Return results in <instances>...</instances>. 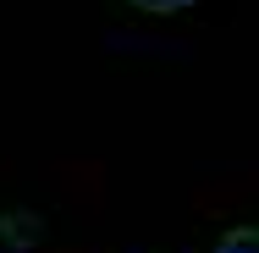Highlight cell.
<instances>
[{
	"mask_svg": "<svg viewBox=\"0 0 259 253\" xmlns=\"http://www.w3.org/2000/svg\"><path fill=\"white\" fill-rule=\"evenodd\" d=\"M215 253H259V226H232L215 242Z\"/></svg>",
	"mask_w": 259,
	"mask_h": 253,
	"instance_id": "obj_1",
	"label": "cell"
},
{
	"mask_svg": "<svg viewBox=\"0 0 259 253\" xmlns=\"http://www.w3.org/2000/svg\"><path fill=\"white\" fill-rule=\"evenodd\" d=\"M127 6H138V11H155V17H165V11H188L193 0H127Z\"/></svg>",
	"mask_w": 259,
	"mask_h": 253,
	"instance_id": "obj_2",
	"label": "cell"
}]
</instances>
